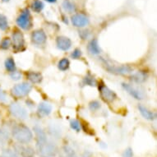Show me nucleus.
<instances>
[{
  "mask_svg": "<svg viewBox=\"0 0 157 157\" xmlns=\"http://www.w3.org/2000/svg\"><path fill=\"white\" fill-rule=\"evenodd\" d=\"M12 136L19 144L27 145L33 139V133L24 124H17L12 129Z\"/></svg>",
  "mask_w": 157,
  "mask_h": 157,
  "instance_id": "nucleus-1",
  "label": "nucleus"
},
{
  "mask_svg": "<svg viewBox=\"0 0 157 157\" xmlns=\"http://www.w3.org/2000/svg\"><path fill=\"white\" fill-rule=\"evenodd\" d=\"M36 152L40 157H55L58 154V147L51 141L36 143Z\"/></svg>",
  "mask_w": 157,
  "mask_h": 157,
  "instance_id": "nucleus-2",
  "label": "nucleus"
},
{
  "mask_svg": "<svg viewBox=\"0 0 157 157\" xmlns=\"http://www.w3.org/2000/svg\"><path fill=\"white\" fill-rule=\"evenodd\" d=\"M17 24L20 28L23 29L25 31H28L32 27V21L30 11L27 8H25L21 11V14L17 19Z\"/></svg>",
  "mask_w": 157,
  "mask_h": 157,
  "instance_id": "nucleus-3",
  "label": "nucleus"
},
{
  "mask_svg": "<svg viewBox=\"0 0 157 157\" xmlns=\"http://www.w3.org/2000/svg\"><path fill=\"white\" fill-rule=\"evenodd\" d=\"M9 111L13 117L19 120H25L28 117L26 109L17 102H13L9 105Z\"/></svg>",
  "mask_w": 157,
  "mask_h": 157,
  "instance_id": "nucleus-4",
  "label": "nucleus"
},
{
  "mask_svg": "<svg viewBox=\"0 0 157 157\" xmlns=\"http://www.w3.org/2000/svg\"><path fill=\"white\" fill-rule=\"evenodd\" d=\"M32 90V86L28 82H21L17 84L12 88V95L15 97L21 98L26 96Z\"/></svg>",
  "mask_w": 157,
  "mask_h": 157,
  "instance_id": "nucleus-5",
  "label": "nucleus"
},
{
  "mask_svg": "<svg viewBox=\"0 0 157 157\" xmlns=\"http://www.w3.org/2000/svg\"><path fill=\"white\" fill-rule=\"evenodd\" d=\"M12 43H13V49L15 51H21L25 47V40H24L23 34L21 31H13L12 35Z\"/></svg>",
  "mask_w": 157,
  "mask_h": 157,
  "instance_id": "nucleus-6",
  "label": "nucleus"
},
{
  "mask_svg": "<svg viewBox=\"0 0 157 157\" xmlns=\"http://www.w3.org/2000/svg\"><path fill=\"white\" fill-rule=\"evenodd\" d=\"M14 151L17 153L19 156L21 157H34L36 155V151L34 150L33 147L27 145H16Z\"/></svg>",
  "mask_w": 157,
  "mask_h": 157,
  "instance_id": "nucleus-7",
  "label": "nucleus"
},
{
  "mask_svg": "<svg viewBox=\"0 0 157 157\" xmlns=\"http://www.w3.org/2000/svg\"><path fill=\"white\" fill-rule=\"evenodd\" d=\"M99 89H100L101 98L105 102H107V103H112V102H113L116 100L117 95L115 94V92L110 90L109 87H107L106 86L101 85Z\"/></svg>",
  "mask_w": 157,
  "mask_h": 157,
  "instance_id": "nucleus-8",
  "label": "nucleus"
},
{
  "mask_svg": "<svg viewBox=\"0 0 157 157\" xmlns=\"http://www.w3.org/2000/svg\"><path fill=\"white\" fill-rule=\"evenodd\" d=\"M31 40L32 44L36 45H42L44 44L47 40V36L45 32L43 30H36L31 33Z\"/></svg>",
  "mask_w": 157,
  "mask_h": 157,
  "instance_id": "nucleus-9",
  "label": "nucleus"
},
{
  "mask_svg": "<svg viewBox=\"0 0 157 157\" xmlns=\"http://www.w3.org/2000/svg\"><path fill=\"white\" fill-rule=\"evenodd\" d=\"M106 69L111 73L117 75H127L132 72V68L130 66H128V65L113 66V65L107 64Z\"/></svg>",
  "mask_w": 157,
  "mask_h": 157,
  "instance_id": "nucleus-10",
  "label": "nucleus"
},
{
  "mask_svg": "<svg viewBox=\"0 0 157 157\" xmlns=\"http://www.w3.org/2000/svg\"><path fill=\"white\" fill-rule=\"evenodd\" d=\"M122 86H123L124 90H126L131 96H132L134 99L138 100V101H142L144 99V93L142 92V90H140L138 88L135 87L133 86H132L131 84H128V83H123Z\"/></svg>",
  "mask_w": 157,
  "mask_h": 157,
  "instance_id": "nucleus-11",
  "label": "nucleus"
},
{
  "mask_svg": "<svg viewBox=\"0 0 157 157\" xmlns=\"http://www.w3.org/2000/svg\"><path fill=\"white\" fill-rule=\"evenodd\" d=\"M72 25L76 27H84L89 24V19L86 16L82 13H77L71 17Z\"/></svg>",
  "mask_w": 157,
  "mask_h": 157,
  "instance_id": "nucleus-12",
  "label": "nucleus"
},
{
  "mask_svg": "<svg viewBox=\"0 0 157 157\" xmlns=\"http://www.w3.org/2000/svg\"><path fill=\"white\" fill-rule=\"evenodd\" d=\"M56 45L58 49L63 51H67L72 47V41L68 37L61 36H58L56 39Z\"/></svg>",
  "mask_w": 157,
  "mask_h": 157,
  "instance_id": "nucleus-13",
  "label": "nucleus"
},
{
  "mask_svg": "<svg viewBox=\"0 0 157 157\" xmlns=\"http://www.w3.org/2000/svg\"><path fill=\"white\" fill-rule=\"evenodd\" d=\"M52 112V105L50 104L47 103V102H41L38 105L37 108V114L39 117H46L49 116Z\"/></svg>",
  "mask_w": 157,
  "mask_h": 157,
  "instance_id": "nucleus-14",
  "label": "nucleus"
},
{
  "mask_svg": "<svg viewBox=\"0 0 157 157\" xmlns=\"http://www.w3.org/2000/svg\"><path fill=\"white\" fill-rule=\"evenodd\" d=\"M34 132L36 134V143L39 142H43L47 141V134L46 132L43 130L41 127L36 125L33 128Z\"/></svg>",
  "mask_w": 157,
  "mask_h": 157,
  "instance_id": "nucleus-15",
  "label": "nucleus"
},
{
  "mask_svg": "<svg viewBox=\"0 0 157 157\" xmlns=\"http://www.w3.org/2000/svg\"><path fill=\"white\" fill-rule=\"evenodd\" d=\"M138 109H139L140 113L142 115V117L144 118V119H147V120H150V121H153L156 118V114L154 113V112H152L150 109L147 108V107H145L142 105H138Z\"/></svg>",
  "mask_w": 157,
  "mask_h": 157,
  "instance_id": "nucleus-16",
  "label": "nucleus"
},
{
  "mask_svg": "<svg viewBox=\"0 0 157 157\" xmlns=\"http://www.w3.org/2000/svg\"><path fill=\"white\" fill-rule=\"evenodd\" d=\"M26 77L29 81H31L34 84H39L43 80V76L41 73L37 72H29L26 74Z\"/></svg>",
  "mask_w": 157,
  "mask_h": 157,
  "instance_id": "nucleus-17",
  "label": "nucleus"
},
{
  "mask_svg": "<svg viewBox=\"0 0 157 157\" xmlns=\"http://www.w3.org/2000/svg\"><path fill=\"white\" fill-rule=\"evenodd\" d=\"M87 49L88 51L93 55H97L101 53V48L98 44V41L96 39H93L89 42L87 45Z\"/></svg>",
  "mask_w": 157,
  "mask_h": 157,
  "instance_id": "nucleus-18",
  "label": "nucleus"
},
{
  "mask_svg": "<svg viewBox=\"0 0 157 157\" xmlns=\"http://www.w3.org/2000/svg\"><path fill=\"white\" fill-rule=\"evenodd\" d=\"M130 79L133 81L135 82L142 83L144 82L147 79V75L146 72H142V71H138V72H135L130 77Z\"/></svg>",
  "mask_w": 157,
  "mask_h": 157,
  "instance_id": "nucleus-19",
  "label": "nucleus"
},
{
  "mask_svg": "<svg viewBox=\"0 0 157 157\" xmlns=\"http://www.w3.org/2000/svg\"><path fill=\"white\" fill-rule=\"evenodd\" d=\"M9 141V133L4 129L0 128V147H5Z\"/></svg>",
  "mask_w": 157,
  "mask_h": 157,
  "instance_id": "nucleus-20",
  "label": "nucleus"
},
{
  "mask_svg": "<svg viewBox=\"0 0 157 157\" xmlns=\"http://www.w3.org/2000/svg\"><path fill=\"white\" fill-rule=\"evenodd\" d=\"M31 8L35 13H39L43 10V8H44V4L40 0H33L31 4Z\"/></svg>",
  "mask_w": 157,
  "mask_h": 157,
  "instance_id": "nucleus-21",
  "label": "nucleus"
},
{
  "mask_svg": "<svg viewBox=\"0 0 157 157\" xmlns=\"http://www.w3.org/2000/svg\"><path fill=\"white\" fill-rule=\"evenodd\" d=\"M4 65H5V68L8 72H13L16 71V63L13 58H11V57L10 58H8L5 60Z\"/></svg>",
  "mask_w": 157,
  "mask_h": 157,
  "instance_id": "nucleus-22",
  "label": "nucleus"
},
{
  "mask_svg": "<svg viewBox=\"0 0 157 157\" xmlns=\"http://www.w3.org/2000/svg\"><path fill=\"white\" fill-rule=\"evenodd\" d=\"M83 83L84 85L90 86H95L97 85V81L95 77L90 74H87L83 78Z\"/></svg>",
  "mask_w": 157,
  "mask_h": 157,
  "instance_id": "nucleus-23",
  "label": "nucleus"
},
{
  "mask_svg": "<svg viewBox=\"0 0 157 157\" xmlns=\"http://www.w3.org/2000/svg\"><path fill=\"white\" fill-rule=\"evenodd\" d=\"M69 67L70 62L67 58H63L61 60H59V62L58 63V67L61 71H66V70L69 68Z\"/></svg>",
  "mask_w": 157,
  "mask_h": 157,
  "instance_id": "nucleus-24",
  "label": "nucleus"
},
{
  "mask_svg": "<svg viewBox=\"0 0 157 157\" xmlns=\"http://www.w3.org/2000/svg\"><path fill=\"white\" fill-rule=\"evenodd\" d=\"M63 8L67 13H72L76 11V7L72 3H71L68 0H65L64 2L63 3Z\"/></svg>",
  "mask_w": 157,
  "mask_h": 157,
  "instance_id": "nucleus-25",
  "label": "nucleus"
},
{
  "mask_svg": "<svg viewBox=\"0 0 157 157\" xmlns=\"http://www.w3.org/2000/svg\"><path fill=\"white\" fill-rule=\"evenodd\" d=\"M0 157H19V155L14 150L4 149L0 153Z\"/></svg>",
  "mask_w": 157,
  "mask_h": 157,
  "instance_id": "nucleus-26",
  "label": "nucleus"
},
{
  "mask_svg": "<svg viewBox=\"0 0 157 157\" xmlns=\"http://www.w3.org/2000/svg\"><path fill=\"white\" fill-rule=\"evenodd\" d=\"M8 29V18L3 14H0V30L6 31Z\"/></svg>",
  "mask_w": 157,
  "mask_h": 157,
  "instance_id": "nucleus-27",
  "label": "nucleus"
},
{
  "mask_svg": "<svg viewBox=\"0 0 157 157\" xmlns=\"http://www.w3.org/2000/svg\"><path fill=\"white\" fill-rule=\"evenodd\" d=\"M12 45V40H11L10 38L8 37H5L3 39V40L1 41V44H0V49H3V50H7L11 47Z\"/></svg>",
  "mask_w": 157,
  "mask_h": 157,
  "instance_id": "nucleus-28",
  "label": "nucleus"
},
{
  "mask_svg": "<svg viewBox=\"0 0 157 157\" xmlns=\"http://www.w3.org/2000/svg\"><path fill=\"white\" fill-rule=\"evenodd\" d=\"M63 152H64L65 155H66V156L77 157V153H76L74 150L72 149L71 147H69V146H64L63 148Z\"/></svg>",
  "mask_w": 157,
  "mask_h": 157,
  "instance_id": "nucleus-29",
  "label": "nucleus"
},
{
  "mask_svg": "<svg viewBox=\"0 0 157 157\" xmlns=\"http://www.w3.org/2000/svg\"><path fill=\"white\" fill-rule=\"evenodd\" d=\"M70 127L72 128V129L75 130L76 132L81 131V124L78 120H76V119L71 120L70 121Z\"/></svg>",
  "mask_w": 157,
  "mask_h": 157,
  "instance_id": "nucleus-30",
  "label": "nucleus"
},
{
  "mask_svg": "<svg viewBox=\"0 0 157 157\" xmlns=\"http://www.w3.org/2000/svg\"><path fill=\"white\" fill-rule=\"evenodd\" d=\"M101 103L97 101H90V104H89V108L91 111H96L98 110L99 109H101Z\"/></svg>",
  "mask_w": 157,
  "mask_h": 157,
  "instance_id": "nucleus-31",
  "label": "nucleus"
},
{
  "mask_svg": "<svg viewBox=\"0 0 157 157\" xmlns=\"http://www.w3.org/2000/svg\"><path fill=\"white\" fill-rule=\"evenodd\" d=\"M82 51H81V49H74V51L72 52V54H71V57H72L73 59H80L81 56H82Z\"/></svg>",
  "mask_w": 157,
  "mask_h": 157,
  "instance_id": "nucleus-32",
  "label": "nucleus"
},
{
  "mask_svg": "<svg viewBox=\"0 0 157 157\" xmlns=\"http://www.w3.org/2000/svg\"><path fill=\"white\" fill-rule=\"evenodd\" d=\"M11 77H12V79L15 81L20 80L21 77V74L17 71H14V72H11Z\"/></svg>",
  "mask_w": 157,
  "mask_h": 157,
  "instance_id": "nucleus-33",
  "label": "nucleus"
},
{
  "mask_svg": "<svg viewBox=\"0 0 157 157\" xmlns=\"http://www.w3.org/2000/svg\"><path fill=\"white\" fill-rule=\"evenodd\" d=\"M123 157H133V152L131 148H128L123 153Z\"/></svg>",
  "mask_w": 157,
  "mask_h": 157,
  "instance_id": "nucleus-34",
  "label": "nucleus"
},
{
  "mask_svg": "<svg viewBox=\"0 0 157 157\" xmlns=\"http://www.w3.org/2000/svg\"><path fill=\"white\" fill-rule=\"evenodd\" d=\"M0 101L5 102L7 101V96H6V93L0 89Z\"/></svg>",
  "mask_w": 157,
  "mask_h": 157,
  "instance_id": "nucleus-35",
  "label": "nucleus"
},
{
  "mask_svg": "<svg viewBox=\"0 0 157 157\" xmlns=\"http://www.w3.org/2000/svg\"><path fill=\"white\" fill-rule=\"evenodd\" d=\"M45 1H47L48 3H56L57 0H45Z\"/></svg>",
  "mask_w": 157,
  "mask_h": 157,
  "instance_id": "nucleus-36",
  "label": "nucleus"
},
{
  "mask_svg": "<svg viewBox=\"0 0 157 157\" xmlns=\"http://www.w3.org/2000/svg\"><path fill=\"white\" fill-rule=\"evenodd\" d=\"M2 1H3V2H8L9 0H2Z\"/></svg>",
  "mask_w": 157,
  "mask_h": 157,
  "instance_id": "nucleus-37",
  "label": "nucleus"
}]
</instances>
